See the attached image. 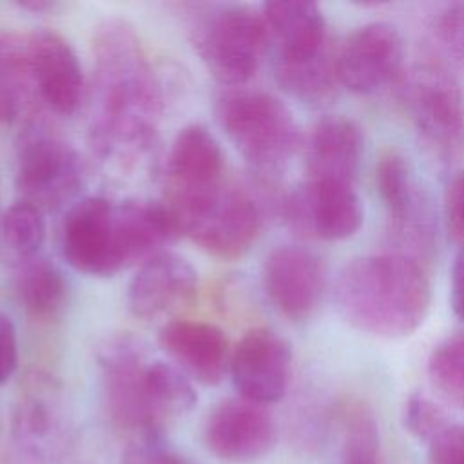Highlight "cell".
<instances>
[{
  "instance_id": "6da1fadb",
  "label": "cell",
  "mask_w": 464,
  "mask_h": 464,
  "mask_svg": "<svg viewBox=\"0 0 464 464\" xmlns=\"http://www.w3.org/2000/svg\"><path fill=\"white\" fill-rule=\"evenodd\" d=\"M163 112L161 85L136 31L105 22L94 36L91 138L105 158H132L154 140Z\"/></svg>"
},
{
  "instance_id": "7a4b0ae2",
  "label": "cell",
  "mask_w": 464,
  "mask_h": 464,
  "mask_svg": "<svg viewBox=\"0 0 464 464\" xmlns=\"http://www.w3.org/2000/svg\"><path fill=\"white\" fill-rule=\"evenodd\" d=\"M335 301L359 332L401 339L424 323L431 288L422 265L408 254H373L352 259L341 270Z\"/></svg>"
},
{
  "instance_id": "3957f363",
  "label": "cell",
  "mask_w": 464,
  "mask_h": 464,
  "mask_svg": "<svg viewBox=\"0 0 464 464\" xmlns=\"http://www.w3.org/2000/svg\"><path fill=\"white\" fill-rule=\"evenodd\" d=\"M165 205L172 212L179 234L219 259L245 256L259 236L257 203L248 192L227 181L207 190L169 196Z\"/></svg>"
},
{
  "instance_id": "277c9868",
  "label": "cell",
  "mask_w": 464,
  "mask_h": 464,
  "mask_svg": "<svg viewBox=\"0 0 464 464\" xmlns=\"http://www.w3.org/2000/svg\"><path fill=\"white\" fill-rule=\"evenodd\" d=\"M214 114L230 143L256 169H279L299 145L292 111L266 91L228 89L218 96Z\"/></svg>"
},
{
  "instance_id": "5b68a950",
  "label": "cell",
  "mask_w": 464,
  "mask_h": 464,
  "mask_svg": "<svg viewBox=\"0 0 464 464\" xmlns=\"http://www.w3.org/2000/svg\"><path fill=\"white\" fill-rule=\"evenodd\" d=\"M190 40L208 72L237 87L257 71L268 45L265 18L250 5H201L190 22Z\"/></svg>"
},
{
  "instance_id": "8992f818",
  "label": "cell",
  "mask_w": 464,
  "mask_h": 464,
  "mask_svg": "<svg viewBox=\"0 0 464 464\" xmlns=\"http://www.w3.org/2000/svg\"><path fill=\"white\" fill-rule=\"evenodd\" d=\"M399 102L417 132L439 152L453 154L464 143V96L439 63H419L397 78Z\"/></svg>"
},
{
  "instance_id": "52a82bcc",
  "label": "cell",
  "mask_w": 464,
  "mask_h": 464,
  "mask_svg": "<svg viewBox=\"0 0 464 464\" xmlns=\"http://www.w3.org/2000/svg\"><path fill=\"white\" fill-rule=\"evenodd\" d=\"M83 185V165L71 143L34 127L18 149L14 187L20 201L53 210L71 201Z\"/></svg>"
},
{
  "instance_id": "ba28073f",
  "label": "cell",
  "mask_w": 464,
  "mask_h": 464,
  "mask_svg": "<svg viewBox=\"0 0 464 464\" xmlns=\"http://www.w3.org/2000/svg\"><path fill=\"white\" fill-rule=\"evenodd\" d=\"M60 250L78 272L111 277L123 270L118 248L116 203L100 196L74 201L62 221Z\"/></svg>"
},
{
  "instance_id": "9c48e42d",
  "label": "cell",
  "mask_w": 464,
  "mask_h": 464,
  "mask_svg": "<svg viewBox=\"0 0 464 464\" xmlns=\"http://www.w3.org/2000/svg\"><path fill=\"white\" fill-rule=\"evenodd\" d=\"M288 227L304 237L341 241L362 223V205L350 183L306 179L285 201Z\"/></svg>"
},
{
  "instance_id": "30bf717a",
  "label": "cell",
  "mask_w": 464,
  "mask_h": 464,
  "mask_svg": "<svg viewBox=\"0 0 464 464\" xmlns=\"http://www.w3.org/2000/svg\"><path fill=\"white\" fill-rule=\"evenodd\" d=\"M290 344L266 326L248 330L230 357V375L237 393L257 404L277 402L288 388Z\"/></svg>"
},
{
  "instance_id": "8fae6325",
  "label": "cell",
  "mask_w": 464,
  "mask_h": 464,
  "mask_svg": "<svg viewBox=\"0 0 464 464\" xmlns=\"http://www.w3.org/2000/svg\"><path fill=\"white\" fill-rule=\"evenodd\" d=\"M203 440L219 460L248 464L276 444V422L266 406L246 399H227L207 417Z\"/></svg>"
},
{
  "instance_id": "7c38bea8",
  "label": "cell",
  "mask_w": 464,
  "mask_h": 464,
  "mask_svg": "<svg viewBox=\"0 0 464 464\" xmlns=\"http://www.w3.org/2000/svg\"><path fill=\"white\" fill-rule=\"evenodd\" d=\"M402 38L386 22H372L350 33L337 49L341 85L357 94H370L401 76Z\"/></svg>"
},
{
  "instance_id": "4fadbf2b",
  "label": "cell",
  "mask_w": 464,
  "mask_h": 464,
  "mask_svg": "<svg viewBox=\"0 0 464 464\" xmlns=\"http://www.w3.org/2000/svg\"><path fill=\"white\" fill-rule=\"evenodd\" d=\"M263 288L279 314L292 321H303L321 301L324 288L323 263L303 246H277L265 259Z\"/></svg>"
},
{
  "instance_id": "5bb4252c",
  "label": "cell",
  "mask_w": 464,
  "mask_h": 464,
  "mask_svg": "<svg viewBox=\"0 0 464 464\" xmlns=\"http://www.w3.org/2000/svg\"><path fill=\"white\" fill-rule=\"evenodd\" d=\"M107 402L112 419L123 428L158 433L145 401V368L140 343L130 335L114 337L100 353Z\"/></svg>"
},
{
  "instance_id": "9a60e30c",
  "label": "cell",
  "mask_w": 464,
  "mask_h": 464,
  "mask_svg": "<svg viewBox=\"0 0 464 464\" xmlns=\"http://www.w3.org/2000/svg\"><path fill=\"white\" fill-rule=\"evenodd\" d=\"M27 45L34 89L54 112L74 114L83 100V72L74 49L51 29L29 34Z\"/></svg>"
},
{
  "instance_id": "2e32d148",
  "label": "cell",
  "mask_w": 464,
  "mask_h": 464,
  "mask_svg": "<svg viewBox=\"0 0 464 464\" xmlns=\"http://www.w3.org/2000/svg\"><path fill=\"white\" fill-rule=\"evenodd\" d=\"M198 274L181 256L160 252L140 265L127 288V306L140 319H156L196 295Z\"/></svg>"
},
{
  "instance_id": "e0dca14e",
  "label": "cell",
  "mask_w": 464,
  "mask_h": 464,
  "mask_svg": "<svg viewBox=\"0 0 464 464\" xmlns=\"http://www.w3.org/2000/svg\"><path fill=\"white\" fill-rule=\"evenodd\" d=\"M160 346L178 368L205 386H216L230 368L232 352L225 334L203 321L178 319L160 330Z\"/></svg>"
},
{
  "instance_id": "ac0fdd59",
  "label": "cell",
  "mask_w": 464,
  "mask_h": 464,
  "mask_svg": "<svg viewBox=\"0 0 464 464\" xmlns=\"http://www.w3.org/2000/svg\"><path fill=\"white\" fill-rule=\"evenodd\" d=\"M364 152L361 127L344 116L317 120L304 138L308 179L353 185Z\"/></svg>"
},
{
  "instance_id": "d6986e66",
  "label": "cell",
  "mask_w": 464,
  "mask_h": 464,
  "mask_svg": "<svg viewBox=\"0 0 464 464\" xmlns=\"http://www.w3.org/2000/svg\"><path fill=\"white\" fill-rule=\"evenodd\" d=\"M167 196L192 194L225 181V156L214 134L199 123L183 127L167 156Z\"/></svg>"
},
{
  "instance_id": "ffe728a7",
  "label": "cell",
  "mask_w": 464,
  "mask_h": 464,
  "mask_svg": "<svg viewBox=\"0 0 464 464\" xmlns=\"http://www.w3.org/2000/svg\"><path fill=\"white\" fill-rule=\"evenodd\" d=\"M268 31V42L281 62L308 58L324 49L330 40L321 7L308 0H274L261 11Z\"/></svg>"
},
{
  "instance_id": "44dd1931",
  "label": "cell",
  "mask_w": 464,
  "mask_h": 464,
  "mask_svg": "<svg viewBox=\"0 0 464 464\" xmlns=\"http://www.w3.org/2000/svg\"><path fill=\"white\" fill-rule=\"evenodd\" d=\"M118 248L123 268L145 263L163 252L179 234L178 223L165 203L150 199H125L116 203Z\"/></svg>"
},
{
  "instance_id": "7402d4cb",
  "label": "cell",
  "mask_w": 464,
  "mask_h": 464,
  "mask_svg": "<svg viewBox=\"0 0 464 464\" xmlns=\"http://www.w3.org/2000/svg\"><path fill=\"white\" fill-rule=\"evenodd\" d=\"M375 185L388 208L392 230L413 225L430 210L426 196L413 181L406 158L393 149L382 152L377 160Z\"/></svg>"
},
{
  "instance_id": "603a6c76",
  "label": "cell",
  "mask_w": 464,
  "mask_h": 464,
  "mask_svg": "<svg viewBox=\"0 0 464 464\" xmlns=\"http://www.w3.org/2000/svg\"><path fill=\"white\" fill-rule=\"evenodd\" d=\"M274 76L279 87L292 98L310 105L324 103L334 98L337 85H341L337 49L328 44L308 58L290 62L274 60Z\"/></svg>"
},
{
  "instance_id": "cb8c5ba5",
  "label": "cell",
  "mask_w": 464,
  "mask_h": 464,
  "mask_svg": "<svg viewBox=\"0 0 464 464\" xmlns=\"http://www.w3.org/2000/svg\"><path fill=\"white\" fill-rule=\"evenodd\" d=\"M67 279L58 265L44 256L16 263L14 292L24 308L34 317L56 315L67 301Z\"/></svg>"
},
{
  "instance_id": "d4e9b609",
  "label": "cell",
  "mask_w": 464,
  "mask_h": 464,
  "mask_svg": "<svg viewBox=\"0 0 464 464\" xmlns=\"http://www.w3.org/2000/svg\"><path fill=\"white\" fill-rule=\"evenodd\" d=\"M33 82L27 38L0 33V123H13L24 111Z\"/></svg>"
},
{
  "instance_id": "484cf974",
  "label": "cell",
  "mask_w": 464,
  "mask_h": 464,
  "mask_svg": "<svg viewBox=\"0 0 464 464\" xmlns=\"http://www.w3.org/2000/svg\"><path fill=\"white\" fill-rule=\"evenodd\" d=\"M143 386L147 408L156 428L161 419L183 415L198 402V393L188 375L178 366L163 361L147 364Z\"/></svg>"
},
{
  "instance_id": "4316f807",
  "label": "cell",
  "mask_w": 464,
  "mask_h": 464,
  "mask_svg": "<svg viewBox=\"0 0 464 464\" xmlns=\"http://www.w3.org/2000/svg\"><path fill=\"white\" fill-rule=\"evenodd\" d=\"M2 248L7 252L9 259L16 263L38 256V250L45 239V223L42 212L24 201L11 205L0 227Z\"/></svg>"
},
{
  "instance_id": "83f0119b",
  "label": "cell",
  "mask_w": 464,
  "mask_h": 464,
  "mask_svg": "<svg viewBox=\"0 0 464 464\" xmlns=\"http://www.w3.org/2000/svg\"><path fill=\"white\" fill-rule=\"evenodd\" d=\"M428 373L444 397L464 408V332L448 335L435 346Z\"/></svg>"
},
{
  "instance_id": "f1b7e54d",
  "label": "cell",
  "mask_w": 464,
  "mask_h": 464,
  "mask_svg": "<svg viewBox=\"0 0 464 464\" xmlns=\"http://www.w3.org/2000/svg\"><path fill=\"white\" fill-rule=\"evenodd\" d=\"M341 464H379V430L372 413L362 406L346 413Z\"/></svg>"
},
{
  "instance_id": "f546056e",
  "label": "cell",
  "mask_w": 464,
  "mask_h": 464,
  "mask_svg": "<svg viewBox=\"0 0 464 464\" xmlns=\"http://www.w3.org/2000/svg\"><path fill=\"white\" fill-rule=\"evenodd\" d=\"M435 47L455 65H464V5L451 4L440 9L431 25Z\"/></svg>"
},
{
  "instance_id": "4dcf8cb0",
  "label": "cell",
  "mask_w": 464,
  "mask_h": 464,
  "mask_svg": "<svg viewBox=\"0 0 464 464\" xmlns=\"http://www.w3.org/2000/svg\"><path fill=\"white\" fill-rule=\"evenodd\" d=\"M402 424L415 439L428 442L448 426L442 410L422 393H411L404 401Z\"/></svg>"
},
{
  "instance_id": "1f68e13d",
  "label": "cell",
  "mask_w": 464,
  "mask_h": 464,
  "mask_svg": "<svg viewBox=\"0 0 464 464\" xmlns=\"http://www.w3.org/2000/svg\"><path fill=\"white\" fill-rule=\"evenodd\" d=\"M428 464H464L462 424H448L428 442Z\"/></svg>"
},
{
  "instance_id": "d6a6232c",
  "label": "cell",
  "mask_w": 464,
  "mask_h": 464,
  "mask_svg": "<svg viewBox=\"0 0 464 464\" xmlns=\"http://www.w3.org/2000/svg\"><path fill=\"white\" fill-rule=\"evenodd\" d=\"M444 223L450 237L464 248V170L455 174L446 187Z\"/></svg>"
},
{
  "instance_id": "836d02e7",
  "label": "cell",
  "mask_w": 464,
  "mask_h": 464,
  "mask_svg": "<svg viewBox=\"0 0 464 464\" xmlns=\"http://www.w3.org/2000/svg\"><path fill=\"white\" fill-rule=\"evenodd\" d=\"M123 464H194L192 460L170 451L160 439V433H147L129 450Z\"/></svg>"
},
{
  "instance_id": "e575fe53",
  "label": "cell",
  "mask_w": 464,
  "mask_h": 464,
  "mask_svg": "<svg viewBox=\"0 0 464 464\" xmlns=\"http://www.w3.org/2000/svg\"><path fill=\"white\" fill-rule=\"evenodd\" d=\"M18 364V341L13 321L0 314V384L5 382Z\"/></svg>"
},
{
  "instance_id": "d590c367",
  "label": "cell",
  "mask_w": 464,
  "mask_h": 464,
  "mask_svg": "<svg viewBox=\"0 0 464 464\" xmlns=\"http://www.w3.org/2000/svg\"><path fill=\"white\" fill-rule=\"evenodd\" d=\"M451 306L455 315L464 321V248L451 268Z\"/></svg>"
},
{
  "instance_id": "8d00e7d4",
  "label": "cell",
  "mask_w": 464,
  "mask_h": 464,
  "mask_svg": "<svg viewBox=\"0 0 464 464\" xmlns=\"http://www.w3.org/2000/svg\"><path fill=\"white\" fill-rule=\"evenodd\" d=\"M53 2H42V0H31V2H20V7L24 9H31V11H45V9H53Z\"/></svg>"
}]
</instances>
